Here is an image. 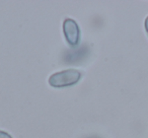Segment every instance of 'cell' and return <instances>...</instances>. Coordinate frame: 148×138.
<instances>
[{
    "label": "cell",
    "mask_w": 148,
    "mask_h": 138,
    "mask_svg": "<svg viewBox=\"0 0 148 138\" xmlns=\"http://www.w3.org/2000/svg\"><path fill=\"white\" fill-rule=\"evenodd\" d=\"M82 77V73L77 69H66L55 72L49 77L48 82L54 89H63L77 84Z\"/></svg>",
    "instance_id": "6da1fadb"
},
{
    "label": "cell",
    "mask_w": 148,
    "mask_h": 138,
    "mask_svg": "<svg viewBox=\"0 0 148 138\" xmlns=\"http://www.w3.org/2000/svg\"><path fill=\"white\" fill-rule=\"evenodd\" d=\"M144 27H145V30H146V32H147V34H148V16L146 17V19H145V23H144Z\"/></svg>",
    "instance_id": "277c9868"
},
{
    "label": "cell",
    "mask_w": 148,
    "mask_h": 138,
    "mask_svg": "<svg viewBox=\"0 0 148 138\" xmlns=\"http://www.w3.org/2000/svg\"><path fill=\"white\" fill-rule=\"evenodd\" d=\"M64 38L69 46L75 48L80 43V27L76 21L73 19H65L62 25Z\"/></svg>",
    "instance_id": "7a4b0ae2"
},
{
    "label": "cell",
    "mask_w": 148,
    "mask_h": 138,
    "mask_svg": "<svg viewBox=\"0 0 148 138\" xmlns=\"http://www.w3.org/2000/svg\"><path fill=\"white\" fill-rule=\"evenodd\" d=\"M0 138H13V137L8 133V132L0 130Z\"/></svg>",
    "instance_id": "3957f363"
}]
</instances>
